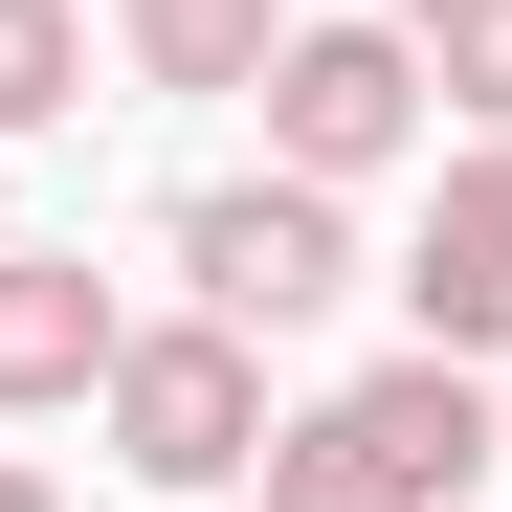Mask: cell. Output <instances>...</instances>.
Wrapping results in <instances>:
<instances>
[{"label":"cell","instance_id":"cell-1","mask_svg":"<svg viewBox=\"0 0 512 512\" xmlns=\"http://www.w3.org/2000/svg\"><path fill=\"white\" fill-rule=\"evenodd\" d=\"M512 446L490 423V357H357L334 401H290L268 423V512H468V468Z\"/></svg>","mask_w":512,"mask_h":512},{"label":"cell","instance_id":"cell-2","mask_svg":"<svg viewBox=\"0 0 512 512\" xmlns=\"http://www.w3.org/2000/svg\"><path fill=\"white\" fill-rule=\"evenodd\" d=\"M156 268H179V312H223V334H312L334 290H357V201L334 179H179L156 201Z\"/></svg>","mask_w":512,"mask_h":512},{"label":"cell","instance_id":"cell-3","mask_svg":"<svg viewBox=\"0 0 512 512\" xmlns=\"http://www.w3.org/2000/svg\"><path fill=\"white\" fill-rule=\"evenodd\" d=\"M90 423H112L134 490H223V468H268V334H223V312H134L112 379H90Z\"/></svg>","mask_w":512,"mask_h":512},{"label":"cell","instance_id":"cell-4","mask_svg":"<svg viewBox=\"0 0 512 512\" xmlns=\"http://www.w3.org/2000/svg\"><path fill=\"white\" fill-rule=\"evenodd\" d=\"M245 90H268V156H290V179H334V201H357L379 156L423 134V112H446V90H423V45H401V23H290L268 67H245Z\"/></svg>","mask_w":512,"mask_h":512},{"label":"cell","instance_id":"cell-5","mask_svg":"<svg viewBox=\"0 0 512 512\" xmlns=\"http://www.w3.org/2000/svg\"><path fill=\"white\" fill-rule=\"evenodd\" d=\"M401 312H423V357H512V134L446 156V201L401 245Z\"/></svg>","mask_w":512,"mask_h":512},{"label":"cell","instance_id":"cell-6","mask_svg":"<svg viewBox=\"0 0 512 512\" xmlns=\"http://www.w3.org/2000/svg\"><path fill=\"white\" fill-rule=\"evenodd\" d=\"M112 268H90V245H0V423H45V401H90L112 379Z\"/></svg>","mask_w":512,"mask_h":512},{"label":"cell","instance_id":"cell-7","mask_svg":"<svg viewBox=\"0 0 512 512\" xmlns=\"http://www.w3.org/2000/svg\"><path fill=\"white\" fill-rule=\"evenodd\" d=\"M112 45H134V90H245L290 45V0H112Z\"/></svg>","mask_w":512,"mask_h":512},{"label":"cell","instance_id":"cell-8","mask_svg":"<svg viewBox=\"0 0 512 512\" xmlns=\"http://www.w3.org/2000/svg\"><path fill=\"white\" fill-rule=\"evenodd\" d=\"M90 112V0H0V156Z\"/></svg>","mask_w":512,"mask_h":512},{"label":"cell","instance_id":"cell-9","mask_svg":"<svg viewBox=\"0 0 512 512\" xmlns=\"http://www.w3.org/2000/svg\"><path fill=\"white\" fill-rule=\"evenodd\" d=\"M423 67L468 90V134H512V0H468V23H423Z\"/></svg>","mask_w":512,"mask_h":512},{"label":"cell","instance_id":"cell-10","mask_svg":"<svg viewBox=\"0 0 512 512\" xmlns=\"http://www.w3.org/2000/svg\"><path fill=\"white\" fill-rule=\"evenodd\" d=\"M0 512H67V490H45V468H23V446H0Z\"/></svg>","mask_w":512,"mask_h":512},{"label":"cell","instance_id":"cell-11","mask_svg":"<svg viewBox=\"0 0 512 512\" xmlns=\"http://www.w3.org/2000/svg\"><path fill=\"white\" fill-rule=\"evenodd\" d=\"M379 23H401V45H423V23H468V0H379Z\"/></svg>","mask_w":512,"mask_h":512},{"label":"cell","instance_id":"cell-12","mask_svg":"<svg viewBox=\"0 0 512 512\" xmlns=\"http://www.w3.org/2000/svg\"><path fill=\"white\" fill-rule=\"evenodd\" d=\"M490 423H512V357H490Z\"/></svg>","mask_w":512,"mask_h":512},{"label":"cell","instance_id":"cell-13","mask_svg":"<svg viewBox=\"0 0 512 512\" xmlns=\"http://www.w3.org/2000/svg\"><path fill=\"white\" fill-rule=\"evenodd\" d=\"M0 245H23V201H0Z\"/></svg>","mask_w":512,"mask_h":512}]
</instances>
